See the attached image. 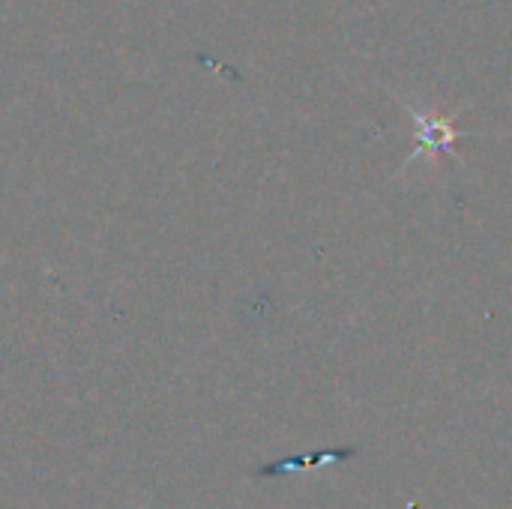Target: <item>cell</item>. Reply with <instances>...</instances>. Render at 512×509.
I'll return each mask as SVG.
<instances>
[{"mask_svg":"<svg viewBox=\"0 0 512 509\" xmlns=\"http://www.w3.org/2000/svg\"><path fill=\"white\" fill-rule=\"evenodd\" d=\"M402 105L408 108V114H411V120L417 126V147L408 156V162L420 159L423 153H432V156L453 153V144L465 135L462 129H456V114H447V117L438 114V117H432V114H423L420 108H414L408 102H402Z\"/></svg>","mask_w":512,"mask_h":509,"instance_id":"cell-1","label":"cell"}]
</instances>
